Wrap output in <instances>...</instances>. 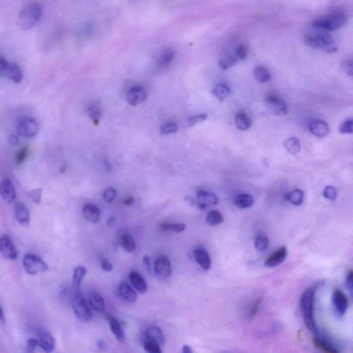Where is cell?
Listing matches in <instances>:
<instances>
[{
	"label": "cell",
	"instance_id": "obj_1",
	"mask_svg": "<svg viewBox=\"0 0 353 353\" xmlns=\"http://www.w3.org/2000/svg\"><path fill=\"white\" fill-rule=\"evenodd\" d=\"M316 288H309L305 290L300 299V309L305 326L313 333H318L314 318V302Z\"/></svg>",
	"mask_w": 353,
	"mask_h": 353
},
{
	"label": "cell",
	"instance_id": "obj_2",
	"mask_svg": "<svg viewBox=\"0 0 353 353\" xmlns=\"http://www.w3.org/2000/svg\"><path fill=\"white\" fill-rule=\"evenodd\" d=\"M42 15V8L37 3H30L21 11L18 24L23 30H29L39 22Z\"/></svg>",
	"mask_w": 353,
	"mask_h": 353
},
{
	"label": "cell",
	"instance_id": "obj_3",
	"mask_svg": "<svg viewBox=\"0 0 353 353\" xmlns=\"http://www.w3.org/2000/svg\"><path fill=\"white\" fill-rule=\"evenodd\" d=\"M304 42L313 48L322 49L326 52H337L338 47L329 34L318 33L314 35H305Z\"/></svg>",
	"mask_w": 353,
	"mask_h": 353
},
{
	"label": "cell",
	"instance_id": "obj_4",
	"mask_svg": "<svg viewBox=\"0 0 353 353\" xmlns=\"http://www.w3.org/2000/svg\"><path fill=\"white\" fill-rule=\"evenodd\" d=\"M347 22L348 16L346 13L339 12L333 13L325 18L319 19L313 22V25L327 30H335L346 25Z\"/></svg>",
	"mask_w": 353,
	"mask_h": 353
},
{
	"label": "cell",
	"instance_id": "obj_5",
	"mask_svg": "<svg viewBox=\"0 0 353 353\" xmlns=\"http://www.w3.org/2000/svg\"><path fill=\"white\" fill-rule=\"evenodd\" d=\"M72 307L75 316L81 322H88L92 320L93 313L90 305L79 294L74 296Z\"/></svg>",
	"mask_w": 353,
	"mask_h": 353
},
{
	"label": "cell",
	"instance_id": "obj_6",
	"mask_svg": "<svg viewBox=\"0 0 353 353\" xmlns=\"http://www.w3.org/2000/svg\"><path fill=\"white\" fill-rule=\"evenodd\" d=\"M23 267L28 274L33 275L48 270V266L39 256L28 254L23 259Z\"/></svg>",
	"mask_w": 353,
	"mask_h": 353
},
{
	"label": "cell",
	"instance_id": "obj_7",
	"mask_svg": "<svg viewBox=\"0 0 353 353\" xmlns=\"http://www.w3.org/2000/svg\"><path fill=\"white\" fill-rule=\"evenodd\" d=\"M17 131L24 138H33L39 132V124L31 117H24L19 121Z\"/></svg>",
	"mask_w": 353,
	"mask_h": 353
},
{
	"label": "cell",
	"instance_id": "obj_8",
	"mask_svg": "<svg viewBox=\"0 0 353 353\" xmlns=\"http://www.w3.org/2000/svg\"><path fill=\"white\" fill-rule=\"evenodd\" d=\"M333 305L335 314L339 318H342L346 314L348 306V300L346 295L339 289H335L333 293Z\"/></svg>",
	"mask_w": 353,
	"mask_h": 353
},
{
	"label": "cell",
	"instance_id": "obj_9",
	"mask_svg": "<svg viewBox=\"0 0 353 353\" xmlns=\"http://www.w3.org/2000/svg\"><path fill=\"white\" fill-rule=\"evenodd\" d=\"M266 104L268 107L276 115H285L287 114V104L283 99L276 96H269L266 98Z\"/></svg>",
	"mask_w": 353,
	"mask_h": 353
},
{
	"label": "cell",
	"instance_id": "obj_10",
	"mask_svg": "<svg viewBox=\"0 0 353 353\" xmlns=\"http://www.w3.org/2000/svg\"><path fill=\"white\" fill-rule=\"evenodd\" d=\"M0 251L6 259L15 260L18 258V251L9 235H3L0 238Z\"/></svg>",
	"mask_w": 353,
	"mask_h": 353
},
{
	"label": "cell",
	"instance_id": "obj_11",
	"mask_svg": "<svg viewBox=\"0 0 353 353\" xmlns=\"http://www.w3.org/2000/svg\"><path fill=\"white\" fill-rule=\"evenodd\" d=\"M147 98V91L142 86L131 87L126 93V100L130 105H138L145 101Z\"/></svg>",
	"mask_w": 353,
	"mask_h": 353
},
{
	"label": "cell",
	"instance_id": "obj_12",
	"mask_svg": "<svg viewBox=\"0 0 353 353\" xmlns=\"http://www.w3.org/2000/svg\"><path fill=\"white\" fill-rule=\"evenodd\" d=\"M155 274L161 278H167L171 274L172 269L170 259L166 256H159L154 263Z\"/></svg>",
	"mask_w": 353,
	"mask_h": 353
},
{
	"label": "cell",
	"instance_id": "obj_13",
	"mask_svg": "<svg viewBox=\"0 0 353 353\" xmlns=\"http://www.w3.org/2000/svg\"><path fill=\"white\" fill-rule=\"evenodd\" d=\"M196 202L199 208H205L208 206H214L217 204L218 197L211 192L199 189L197 191Z\"/></svg>",
	"mask_w": 353,
	"mask_h": 353
},
{
	"label": "cell",
	"instance_id": "obj_14",
	"mask_svg": "<svg viewBox=\"0 0 353 353\" xmlns=\"http://www.w3.org/2000/svg\"><path fill=\"white\" fill-rule=\"evenodd\" d=\"M0 195L6 202L12 203L16 198V192L12 181L9 178H6L0 184Z\"/></svg>",
	"mask_w": 353,
	"mask_h": 353
},
{
	"label": "cell",
	"instance_id": "obj_15",
	"mask_svg": "<svg viewBox=\"0 0 353 353\" xmlns=\"http://www.w3.org/2000/svg\"><path fill=\"white\" fill-rule=\"evenodd\" d=\"M193 256L196 262L205 271L209 270L211 267V259L208 252L203 247L195 248Z\"/></svg>",
	"mask_w": 353,
	"mask_h": 353
},
{
	"label": "cell",
	"instance_id": "obj_16",
	"mask_svg": "<svg viewBox=\"0 0 353 353\" xmlns=\"http://www.w3.org/2000/svg\"><path fill=\"white\" fill-rule=\"evenodd\" d=\"M287 254V249L286 247H282L275 250L266 259L264 263L266 267L272 268L280 265L286 259Z\"/></svg>",
	"mask_w": 353,
	"mask_h": 353
},
{
	"label": "cell",
	"instance_id": "obj_17",
	"mask_svg": "<svg viewBox=\"0 0 353 353\" xmlns=\"http://www.w3.org/2000/svg\"><path fill=\"white\" fill-rule=\"evenodd\" d=\"M309 130L311 134L319 138H325L330 133L327 123L321 119L313 121L309 125Z\"/></svg>",
	"mask_w": 353,
	"mask_h": 353
},
{
	"label": "cell",
	"instance_id": "obj_18",
	"mask_svg": "<svg viewBox=\"0 0 353 353\" xmlns=\"http://www.w3.org/2000/svg\"><path fill=\"white\" fill-rule=\"evenodd\" d=\"M4 73L8 78L11 79L15 83H20L23 79V71L22 68L17 63L8 64V66Z\"/></svg>",
	"mask_w": 353,
	"mask_h": 353
},
{
	"label": "cell",
	"instance_id": "obj_19",
	"mask_svg": "<svg viewBox=\"0 0 353 353\" xmlns=\"http://www.w3.org/2000/svg\"><path fill=\"white\" fill-rule=\"evenodd\" d=\"M15 217L18 223L22 225H28L30 223L29 210L22 203H17L15 205Z\"/></svg>",
	"mask_w": 353,
	"mask_h": 353
},
{
	"label": "cell",
	"instance_id": "obj_20",
	"mask_svg": "<svg viewBox=\"0 0 353 353\" xmlns=\"http://www.w3.org/2000/svg\"><path fill=\"white\" fill-rule=\"evenodd\" d=\"M146 337L147 341L156 343L159 346L163 344L165 341L164 333L162 330L155 326H151L147 328L146 331Z\"/></svg>",
	"mask_w": 353,
	"mask_h": 353
},
{
	"label": "cell",
	"instance_id": "obj_21",
	"mask_svg": "<svg viewBox=\"0 0 353 353\" xmlns=\"http://www.w3.org/2000/svg\"><path fill=\"white\" fill-rule=\"evenodd\" d=\"M100 210L96 204H87L83 206V214L91 223H98L100 221Z\"/></svg>",
	"mask_w": 353,
	"mask_h": 353
},
{
	"label": "cell",
	"instance_id": "obj_22",
	"mask_svg": "<svg viewBox=\"0 0 353 353\" xmlns=\"http://www.w3.org/2000/svg\"><path fill=\"white\" fill-rule=\"evenodd\" d=\"M39 345L46 352L51 353L54 350L56 341L50 333L43 331L39 337Z\"/></svg>",
	"mask_w": 353,
	"mask_h": 353
},
{
	"label": "cell",
	"instance_id": "obj_23",
	"mask_svg": "<svg viewBox=\"0 0 353 353\" xmlns=\"http://www.w3.org/2000/svg\"><path fill=\"white\" fill-rule=\"evenodd\" d=\"M119 295L128 302L134 303L138 299V295L134 288L127 283H122L118 288Z\"/></svg>",
	"mask_w": 353,
	"mask_h": 353
},
{
	"label": "cell",
	"instance_id": "obj_24",
	"mask_svg": "<svg viewBox=\"0 0 353 353\" xmlns=\"http://www.w3.org/2000/svg\"><path fill=\"white\" fill-rule=\"evenodd\" d=\"M89 301L90 305L98 312H102L105 310V301L103 297L98 292L91 291L89 293Z\"/></svg>",
	"mask_w": 353,
	"mask_h": 353
},
{
	"label": "cell",
	"instance_id": "obj_25",
	"mask_svg": "<svg viewBox=\"0 0 353 353\" xmlns=\"http://www.w3.org/2000/svg\"><path fill=\"white\" fill-rule=\"evenodd\" d=\"M130 283L140 293H144L147 290V284L143 277L137 271H132L129 275Z\"/></svg>",
	"mask_w": 353,
	"mask_h": 353
},
{
	"label": "cell",
	"instance_id": "obj_26",
	"mask_svg": "<svg viewBox=\"0 0 353 353\" xmlns=\"http://www.w3.org/2000/svg\"><path fill=\"white\" fill-rule=\"evenodd\" d=\"M313 343L317 348L320 349L324 353H340L333 344L321 337H313Z\"/></svg>",
	"mask_w": 353,
	"mask_h": 353
},
{
	"label": "cell",
	"instance_id": "obj_27",
	"mask_svg": "<svg viewBox=\"0 0 353 353\" xmlns=\"http://www.w3.org/2000/svg\"><path fill=\"white\" fill-rule=\"evenodd\" d=\"M235 124L239 130H246L251 126L252 121L246 113L240 112L235 117Z\"/></svg>",
	"mask_w": 353,
	"mask_h": 353
},
{
	"label": "cell",
	"instance_id": "obj_28",
	"mask_svg": "<svg viewBox=\"0 0 353 353\" xmlns=\"http://www.w3.org/2000/svg\"><path fill=\"white\" fill-rule=\"evenodd\" d=\"M286 199L290 204L295 206H300L303 202L304 193L300 189H295L286 195Z\"/></svg>",
	"mask_w": 353,
	"mask_h": 353
},
{
	"label": "cell",
	"instance_id": "obj_29",
	"mask_svg": "<svg viewBox=\"0 0 353 353\" xmlns=\"http://www.w3.org/2000/svg\"><path fill=\"white\" fill-rule=\"evenodd\" d=\"M225 220L223 214L217 210H212L208 212L206 217V221L208 225L214 227L222 225Z\"/></svg>",
	"mask_w": 353,
	"mask_h": 353
},
{
	"label": "cell",
	"instance_id": "obj_30",
	"mask_svg": "<svg viewBox=\"0 0 353 353\" xmlns=\"http://www.w3.org/2000/svg\"><path fill=\"white\" fill-rule=\"evenodd\" d=\"M212 93L219 101L222 102L230 96L231 91H230V89L228 85L226 84V83H222L214 87Z\"/></svg>",
	"mask_w": 353,
	"mask_h": 353
},
{
	"label": "cell",
	"instance_id": "obj_31",
	"mask_svg": "<svg viewBox=\"0 0 353 353\" xmlns=\"http://www.w3.org/2000/svg\"><path fill=\"white\" fill-rule=\"evenodd\" d=\"M109 322L112 333L115 335L119 341H122L124 339L125 334L122 328H121V324L116 319L113 318V317H110Z\"/></svg>",
	"mask_w": 353,
	"mask_h": 353
},
{
	"label": "cell",
	"instance_id": "obj_32",
	"mask_svg": "<svg viewBox=\"0 0 353 353\" xmlns=\"http://www.w3.org/2000/svg\"><path fill=\"white\" fill-rule=\"evenodd\" d=\"M234 203L238 208H247L254 204V199L250 195H239L235 197Z\"/></svg>",
	"mask_w": 353,
	"mask_h": 353
},
{
	"label": "cell",
	"instance_id": "obj_33",
	"mask_svg": "<svg viewBox=\"0 0 353 353\" xmlns=\"http://www.w3.org/2000/svg\"><path fill=\"white\" fill-rule=\"evenodd\" d=\"M87 270L86 268L83 267H79L76 268L74 271L73 285L75 289H78L79 286H81V282L84 277L86 276Z\"/></svg>",
	"mask_w": 353,
	"mask_h": 353
},
{
	"label": "cell",
	"instance_id": "obj_34",
	"mask_svg": "<svg viewBox=\"0 0 353 353\" xmlns=\"http://www.w3.org/2000/svg\"><path fill=\"white\" fill-rule=\"evenodd\" d=\"M120 245L121 248L127 252H134L136 248V244L134 237L129 234H125L121 237Z\"/></svg>",
	"mask_w": 353,
	"mask_h": 353
},
{
	"label": "cell",
	"instance_id": "obj_35",
	"mask_svg": "<svg viewBox=\"0 0 353 353\" xmlns=\"http://www.w3.org/2000/svg\"><path fill=\"white\" fill-rule=\"evenodd\" d=\"M284 147L292 155H297L301 151V144L299 140L296 138H291L286 140Z\"/></svg>",
	"mask_w": 353,
	"mask_h": 353
},
{
	"label": "cell",
	"instance_id": "obj_36",
	"mask_svg": "<svg viewBox=\"0 0 353 353\" xmlns=\"http://www.w3.org/2000/svg\"><path fill=\"white\" fill-rule=\"evenodd\" d=\"M159 228L163 231H172L174 233H182L185 231L186 225L182 223H170V222H162L159 225Z\"/></svg>",
	"mask_w": 353,
	"mask_h": 353
},
{
	"label": "cell",
	"instance_id": "obj_37",
	"mask_svg": "<svg viewBox=\"0 0 353 353\" xmlns=\"http://www.w3.org/2000/svg\"><path fill=\"white\" fill-rule=\"evenodd\" d=\"M254 76H255L256 80L260 83L267 82L271 78L270 73L267 68L263 67V66H257L254 69Z\"/></svg>",
	"mask_w": 353,
	"mask_h": 353
},
{
	"label": "cell",
	"instance_id": "obj_38",
	"mask_svg": "<svg viewBox=\"0 0 353 353\" xmlns=\"http://www.w3.org/2000/svg\"><path fill=\"white\" fill-rule=\"evenodd\" d=\"M261 304V299H257L246 308V313H245V318L248 320H251L255 318L257 316V313L259 312L260 305Z\"/></svg>",
	"mask_w": 353,
	"mask_h": 353
},
{
	"label": "cell",
	"instance_id": "obj_39",
	"mask_svg": "<svg viewBox=\"0 0 353 353\" xmlns=\"http://www.w3.org/2000/svg\"><path fill=\"white\" fill-rule=\"evenodd\" d=\"M87 114L95 124H98L100 117H101L102 113L101 109L99 107L98 104H91V105H89V107L87 108Z\"/></svg>",
	"mask_w": 353,
	"mask_h": 353
},
{
	"label": "cell",
	"instance_id": "obj_40",
	"mask_svg": "<svg viewBox=\"0 0 353 353\" xmlns=\"http://www.w3.org/2000/svg\"><path fill=\"white\" fill-rule=\"evenodd\" d=\"M174 52L172 49H167L163 51L158 60L159 65L166 66L170 65L174 58Z\"/></svg>",
	"mask_w": 353,
	"mask_h": 353
},
{
	"label": "cell",
	"instance_id": "obj_41",
	"mask_svg": "<svg viewBox=\"0 0 353 353\" xmlns=\"http://www.w3.org/2000/svg\"><path fill=\"white\" fill-rule=\"evenodd\" d=\"M239 62L238 59L235 56H227L221 59L219 62V66L222 71H225L228 68L232 67Z\"/></svg>",
	"mask_w": 353,
	"mask_h": 353
},
{
	"label": "cell",
	"instance_id": "obj_42",
	"mask_svg": "<svg viewBox=\"0 0 353 353\" xmlns=\"http://www.w3.org/2000/svg\"><path fill=\"white\" fill-rule=\"evenodd\" d=\"M268 246H269V238H268L267 235H259L255 239V246L258 251H263V250L267 249Z\"/></svg>",
	"mask_w": 353,
	"mask_h": 353
},
{
	"label": "cell",
	"instance_id": "obj_43",
	"mask_svg": "<svg viewBox=\"0 0 353 353\" xmlns=\"http://www.w3.org/2000/svg\"><path fill=\"white\" fill-rule=\"evenodd\" d=\"M28 152H29V148H28L27 146L21 148V149L17 152L16 155H15V163H16L17 164H22V163L25 161L26 157H27Z\"/></svg>",
	"mask_w": 353,
	"mask_h": 353
},
{
	"label": "cell",
	"instance_id": "obj_44",
	"mask_svg": "<svg viewBox=\"0 0 353 353\" xmlns=\"http://www.w3.org/2000/svg\"><path fill=\"white\" fill-rule=\"evenodd\" d=\"M353 121L352 119H346L339 126V132L341 134H352Z\"/></svg>",
	"mask_w": 353,
	"mask_h": 353
},
{
	"label": "cell",
	"instance_id": "obj_45",
	"mask_svg": "<svg viewBox=\"0 0 353 353\" xmlns=\"http://www.w3.org/2000/svg\"><path fill=\"white\" fill-rule=\"evenodd\" d=\"M117 197L116 190L113 187L106 188L103 193V199L107 203H112Z\"/></svg>",
	"mask_w": 353,
	"mask_h": 353
},
{
	"label": "cell",
	"instance_id": "obj_46",
	"mask_svg": "<svg viewBox=\"0 0 353 353\" xmlns=\"http://www.w3.org/2000/svg\"><path fill=\"white\" fill-rule=\"evenodd\" d=\"M144 350L148 353H162V349L159 344L152 341H147L144 343Z\"/></svg>",
	"mask_w": 353,
	"mask_h": 353
},
{
	"label": "cell",
	"instance_id": "obj_47",
	"mask_svg": "<svg viewBox=\"0 0 353 353\" xmlns=\"http://www.w3.org/2000/svg\"><path fill=\"white\" fill-rule=\"evenodd\" d=\"M178 131V125L174 122L167 123L161 128V133L163 135H171Z\"/></svg>",
	"mask_w": 353,
	"mask_h": 353
},
{
	"label": "cell",
	"instance_id": "obj_48",
	"mask_svg": "<svg viewBox=\"0 0 353 353\" xmlns=\"http://www.w3.org/2000/svg\"><path fill=\"white\" fill-rule=\"evenodd\" d=\"M207 118H208V115L206 113L195 115V116L190 117V118L188 119V126H194V125L198 124V123L202 122V121L206 120Z\"/></svg>",
	"mask_w": 353,
	"mask_h": 353
},
{
	"label": "cell",
	"instance_id": "obj_49",
	"mask_svg": "<svg viewBox=\"0 0 353 353\" xmlns=\"http://www.w3.org/2000/svg\"><path fill=\"white\" fill-rule=\"evenodd\" d=\"M41 193H42V190L41 189H36L28 192V195L34 203L39 204L41 202Z\"/></svg>",
	"mask_w": 353,
	"mask_h": 353
},
{
	"label": "cell",
	"instance_id": "obj_50",
	"mask_svg": "<svg viewBox=\"0 0 353 353\" xmlns=\"http://www.w3.org/2000/svg\"><path fill=\"white\" fill-rule=\"evenodd\" d=\"M324 196L329 200H335L336 197H337V191H336L335 188L331 187V186L326 187L324 189Z\"/></svg>",
	"mask_w": 353,
	"mask_h": 353
},
{
	"label": "cell",
	"instance_id": "obj_51",
	"mask_svg": "<svg viewBox=\"0 0 353 353\" xmlns=\"http://www.w3.org/2000/svg\"><path fill=\"white\" fill-rule=\"evenodd\" d=\"M340 68L343 73L347 74L348 75L352 76L353 66L352 60L343 61L342 63L341 64Z\"/></svg>",
	"mask_w": 353,
	"mask_h": 353
},
{
	"label": "cell",
	"instance_id": "obj_52",
	"mask_svg": "<svg viewBox=\"0 0 353 353\" xmlns=\"http://www.w3.org/2000/svg\"><path fill=\"white\" fill-rule=\"evenodd\" d=\"M235 56H237L239 61L244 60L247 57V49L244 45H239L236 49V53Z\"/></svg>",
	"mask_w": 353,
	"mask_h": 353
},
{
	"label": "cell",
	"instance_id": "obj_53",
	"mask_svg": "<svg viewBox=\"0 0 353 353\" xmlns=\"http://www.w3.org/2000/svg\"><path fill=\"white\" fill-rule=\"evenodd\" d=\"M39 345V341L37 339L31 338L28 339L26 343V350L28 353H33L36 347Z\"/></svg>",
	"mask_w": 353,
	"mask_h": 353
},
{
	"label": "cell",
	"instance_id": "obj_54",
	"mask_svg": "<svg viewBox=\"0 0 353 353\" xmlns=\"http://www.w3.org/2000/svg\"><path fill=\"white\" fill-rule=\"evenodd\" d=\"M346 284L347 288L350 290V293L352 294L353 289V272L350 270L347 274Z\"/></svg>",
	"mask_w": 353,
	"mask_h": 353
},
{
	"label": "cell",
	"instance_id": "obj_55",
	"mask_svg": "<svg viewBox=\"0 0 353 353\" xmlns=\"http://www.w3.org/2000/svg\"><path fill=\"white\" fill-rule=\"evenodd\" d=\"M101 267L102 270L106 271V272H111L113 269V266L106 259L101 260Z\"/></svg>",
	"mask_w": 353,
	"mask_h": 353
},
{
	"label": "cell",
	"instance_id": "obj_56",
	"mask_svg": "<svg viewBox=\"0 0 353 353\" xmlns=\"http://www.w3.org/2000/svg\"><path fill=\"white\" fill-rule=\"evenodd\" d=\"M7 60L3 57L0 56V73H4L8 66Z\"/></svg>",
	"mask_w": 353,
	"mask_h": 353
},
{
	"label": "cell",
	"instance_id": "obj_57",
	"mask_svg": "<svg viewBox=\"0 0 353 353\" xmlns=\"http://www.w3.org/2000/svg\"><path fill=\"white\" fill-rule=\"evenodd\" d=\"M9 142L11 146L18 145V144L19 143V139L18 137L15 136V135H12V136L9 137Z\"/></svg>",
	"mask_w": 353,
	"mask_h": 353
},
{
	"label": "cell",
	"instance_id": "obj_58",
	"mask_svg": "<svg viewBox=\"0 0 353 353\" xmlns=\"http://www.w3.org/2000/svg\"><path fill=\"white\" fill-rule=\"evenodd\" d=\"M134 202L135 198L133 196L128 197V198H126L124 201V204L127 206H132V205L134 204Z\"/></svg>",
	"mask_w": 353,
	"mask_h": 353
},
{
	"label": "cell",
	"instance_id": "obj_59",
	"mask_svg": "<svg viewBox=\"0 0 353 353\" xmlns=\"http://www.w3.org/2000/svg\"><path fill=\"white\" fill-rule=\"evenodd\" d=\"M143 262L144 263V265L146 266V267L147 268L148 270L151 271V261H150V258L149 256H144L143 259Z\"/></svg>",
	"mask_w": 353,
	"mask_h": 353
},
{
	"label": "cell",
	"instance_id": "obj_60",
	"mask_svg": "<svg viewBox=\"0 0 353 353\" xmlns=\"http://www.w3.org/2000/svg\"><path fill=\"white\" fill-rule=\"evenodd\" d=\"M182 353H193V352L191 347L188 345H184L182 348Z\"/></svg>",
	"mask_w": 353,
	"mask_h": 353
},
{
	"label": "cell",
	"instance_id": "obj_61",
	"mask_svg": "<svg viewBox=\"0 0 353 353\" xmlns=\"http://www.w3.org/2000/svg\"><path fill=\"white\" fill-rule=\"evenodd\" d=\"M97 346H98V348L100 349V350H102V349L105 348L106 343L103 340H99L98 343H97Z\"/></svg>",
	"mask_w": 353,
	"mask_h": 353
},
{
	"label": "cell",
	"instance_id": "obj_62",
	"mask_svg": "<svg viewBox=\"0 0 353 353\" xmlns=\"http://www.w3.org/2000/svg\"><path fill=\"white\" fill-rule=\"evenodd\" d=\"M115 222H116V220H115V217H110L109 220H108L107 222V226L109 227H112L114 225H115Z\"/></svg>",
	"mask_w": 353,
	"mask_h": 353
},
{
	"label": "cell",
	"instance_id": "obj_63",
	"mask_svg": "<svg viewBox=\"0 0 353 353\" xmlns=\"http://www.w3.org/2000/svg\"><path fill=\"white\" fill-rule=\"evenodd\" d=\"M5 313H4L3 307H2V305H0V321H3V322H5Z\"/></svg>",
	"mask_w": 353,
	"mask_h": 353
},
{
	"label": "cell",
	"instance_id": "obj_64",
	"mask_svg": "<svg viewBox=\"0 0 353 353\" xmlns=\"http://www.w3.org/2000/svg\"><path fill=\"white\" fill-rule=\"evenodd\" d=\"M223 353H231V352H223Z\"/></svg>",
	"mask_w": 353,
	"mask_h": 353
}]
</instances>
